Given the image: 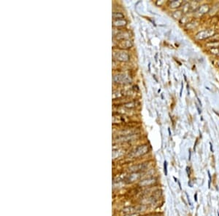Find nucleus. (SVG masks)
Returning <instances> with one entry per match:
<instances>
[{
  "label": "nucleus",
  "mask_w": 219,
  "mask_h": 216,
  "mask_svg": "<svg viewBox=\"0 0 219 216\" xmlns=\"http://www.w3.org/2000/svg\"><path fill=\"white\" fill-rule=\"evenodd\" d=\"M148 151V146L147 145H143V146H139L135 149H134L129 154V156L132 158H135L145 154Z\"/></svg>",
  "instance_id": "nucleus-1"
},
{
  "label": "nucleus",
  "mask_w": 219,
  "mask_h": 216,
  "mask_svg": "<svg viewBox=\"0 0 219 216\" xmlns=\"http://www.w3.org/2000/svg\"><path fill=\"white\" fill-rule=\"evenodd\" d=\"M142 175H141V173H139V172H137V173H132L131 174L127 175L125 177L124 180H123V182L126 183V184H132V183L139 180L141 178Z\"/></svg>",
  "instance_id": "nucleus-2"
},
{
  "label": "nucleus",
  "mask_w": 219,
  "mask_h": 216,
  "mask_svg": "<svg viewBox=\"0 0 219 216\" xmlns=\"http://www.w3.org/2000/svg\"><path fill=\"white\" fill-rule=\"evenodd\" d=\"M156 182V178L153 177H150L147 178L145 179H143L142 180H140L138 184V186L140 187H148L153 184H154V183Z\"/></svg>",
  "instance_id": "nucleus-3"
},
{
  "label": "nucleus",
  "mask_w": 219,
  "mask_h": 216,
  "mask_svg": "<svg viewBox=\"0 0 219 216\" xmlns=\"http://www.w3.org/2000/svg\"><path fill=\"white\" fill-rule=\"evenodd\" d=\"M114 58L120 61H127L129 59V55L125 52L118 51V53H114Z\"/></svg>",
  "instance_id": "nucleus-4"
},
{
  "label": "nucleus",
  "mask_w": 219,
  "mask_h": 216,
  "mask_svg": "<svg viewBox=\"0 0 219 216\" xmlns=\"http://www.w3.org/2000/svg\"><path fill=\"white\" fill-rule=\"evenodd\" d=\"M214 34L213 31L212 30H205V31H202L201 32H199L198 34H196V39H207L208 37H210L211 35H213Z\"/></svg>",
  "instance_id": "nucleus-5"
},
{
  "label": "nucleus",
  "mask_w": 219,
  "mask_h": 216,
  "mask_svg": "<svg viewBox=\"0 0 219 216\" xmlns=\"http://www.w3.org/2000/svg\"><path fill=\"white\" fill-rule=\"evenodd\" d=\"M114 81L115 82H119V83H124V81H129V78L128 76H127L126 75L124 74H118V75H115L114 76Z\"/></svg>",
  "instance_id": "nucleus-6"
},
{
  "label": "nucleus",
  "mask_w": 219,
  "mask_h": 216,
  "mask_svg": "<svg viewBox=\"0 0 219 216\" xmlns=\"http://www.w3.org/2000/svg\"><path fill=\"white\" fill-rule=\"evenodd\" d=\"M120 47H121V48H129L132 46V43L131 41H129V40H123L121 42L120 44H119Z\"/></svg>",
  "instance_id": "nucleus-7"
},
{
  "label": "nucleus",
  "mask_w": 219,
  "mask_h": 216,
  "mask_svg": "<svg viewBox=\"0 0 219 216\" xmlns=\"http://www.w3.org/2000/svg\"><path fill=\"white\" fill-rule=\"evenodd\" d=\"M113 23L115 26H123L127 24V21L123 19H115Z\"/></svg>",
  "instance_id": "nucleus-8"
},
{
  "label": "nucleus",
  "mask_w": 219,
  "mask_h": 216,
  "mask_svg": "<svg viewBox=\"0 0 219 216\" xmlns=\"http://www.w3.org/2000/svg\"><path fill=\"white\" fill-rule=\"evenodd\" d=\"M209 10H210L209 6H208V5H202V6H201V7L199 8V10H198V12H199L201 15H203V14H205V13H207V12L209 11Z\"/></svg>",
  "instance_id": "nucleus-9"
},
{
  "label": "nucleus",
  "mask_w": 219,
  "mask_h": 216,
  "mask_svg": "<svg viewBox=\"0 0 219 216\" xmlns=\"http://www.w3.org/2000/svg\"><path fill=\"white\" fill-rule=\"evenodd\" d=\"M182 2L181 1H172L169 2L170 4V7L172 8H176V7H179L181 5H182Z\"/></svg>",
  "instance_id": "nucleus-10"
},
{
  "label": "nucleus",
  "mask_w": 219,
  "mask_h": 216,
  "mask_svg": "<svg viewBox=\"0 0 219 216\" xmlns=\"http://www.w3.org/2000/svg\"><path fill=\"white\" fill-rule=\"evenodd\" d=\"M173 16L175 19H181L183 18V12L181 11H176L173 13Z\"/></svg>",
  "instance_id": "nucleus-11"
},
{
  "label": "nucleus",
  "mask_w": 219,
  "mask_h": 216,
  "mask_svg": "<svg viewBox=\"0 0 219 216\" xmlns=\"http://www.w3.org/2000/svg\"><path fill=\"white\" fill-rule=\"evenodd\" d=\"M113 18L115 19H121L123 18V15L121 13H118V12H114L113 13Z\"/></svg>",
  "instance_id": "nucleus-12"
},
{
  "label": "nucleus",
  "mask_w": 219,
  "mask_h": 216,
  "mask_svg": "<svg viewBox=\"0 0 219 216\" xmlns=\"http://www.w3.org/2000/svg\"><path fill=\"white\" fill-rule=\"evenodd\" d=\"M164 172L165 175H167V163L166 161H164Z\"/></svg>",
  "instance_id": "nucleus-13"
},
{
  "label": "nucleus",
  "mask_w": 219,
  "mask_h": 216,
  "mask_svg": "<svg viewBox=\"0 0 219 216\" xmlns=\"http://www.w3.org/2000/svg\"><path fill=\"white\" fill-rule=\"evenodd\" d=\"M207 173H208V176H209V182H208V188L210 189V183H211V175H210V173L209 171H207Z\"/></svg>",
  "instance_id": "nucleus-14"
},
{
  "label": "nucleus",
  "mask_w": 219,
  "mask_h": 216,
  "mask_svg": "<svg viewBox=\"0 0 219 216\" xmlns=\"http://www.w3.org/2000/svg\"><path fill=\"white\" fill-rule=\"evenodd\" d=\"M139 215L136 212L134 213H131V214H128V215H125L124 216H138Z\"/></svg>",
  "instance_id": "nucleus-15"
},
{
  "label": "nucleus",
  "mask_w": 219,
  "mask_h": 216,
  "mask_svg": "<svg viewBox=\"0 0 219 216\" xmlns=\"http://www.w3.org/2000/svg\"><path fill=\"white\" fill-rule=\"evenodd\" d=\"M186 171H187V175H188V176H190V174H191V173H190V167H186Z\"/></svg>",
  "instance_id": "nucleus-16"
},
{
  "label": "nucleus",
  "mask_w": 219,
  "mask_h": 216,
  "mask_svg": "<svg viewBox=\"0 0 219 216\" xmlns=\"http://www.w3.org/2000/svg\"><path fill=\"white\" fill-rule=\"evenodd\" d=\"M183 85L182 84V85H181V90H180V96L182 95V91H183Z\"/></svg>",
  "instance_id": "nucleus-17"
},
{
  "label": "nucleus",
  "mask_w": 219,
  "mask_h": 216,
  "mask_svg": "<svg viewBox=\"0 0 219 216\" xmlns=\"http://www.w3.org/2000/svg\"><path fill=\"white\" fill-rule=\"evenodd\" d=\"M210 150H211V151H212V152H213V145H212V143H210Z\"/></svg>",
  "instance_id": "nucleus-18"
},
{
  "label": "nucleus",
  "mask_w": 219,
  "mask_h": 216,
  "mask_svg": "<svg viewBox=\"0 0 219 216\" xmlns=\"http://www.w3.org/2000/svg\"><path fill=\"white\" fill-rule=\"evenodd\" d=\"M194 198H195V201H196V202H197V193H196V194H195V195H194Z\"/></svg>",
  "instance_id": "nucleus-19"
},
{
  "label": "nucleus",
  "mask_w": 219,
  "mask_h": 216,
  "mask_svg": "<svg viewBox=\"0 0 219 216\" xmlns=\"http://www.w3.org/2000/svg\"><path fill=\"white\" fill-rule=\"evenodd\" d=\"M189 186H190V187H192V185H191V180L189 182Z\"/></svg>",
  "instance_id": "nucleus-20"
},
{
  "label": "nucleus",
  "mask_w": 219,
  "mask_h": 216,
  "mask_svg": "<svg viewBox=\"0 0 219 216\" xmlns=\"http://www.w3.org/2000/svg\"><path fill=\"white\" fill-rule=\"evenodd\" d=\"M218 216H219V212H218Z\"/></svg>",
  "instance_id": "nucleus-21"
}]
</instances>
